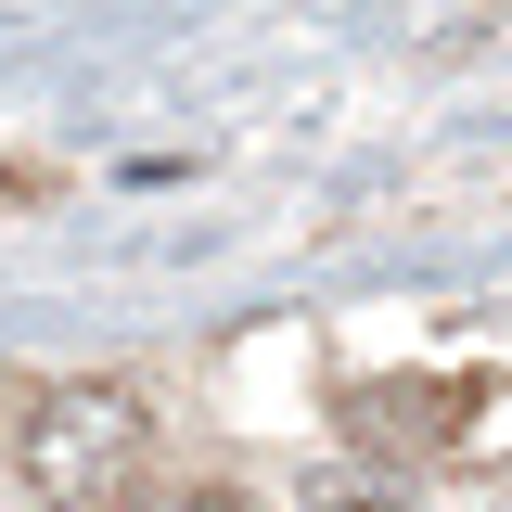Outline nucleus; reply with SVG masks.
<instances>
[{
	"instance_id": "nucleus-1",
	"label": "nucleus",
	"mask_w": 512,
	"mask_h": 512,
	"mask_svg": "<svg viewBox=\"0 0 512 512\" xmlns=\"http://www.w3.org/2000/svg\"><path fill=\"white\" fill-rule=\"evenodd\" d=\"M474 410H487V384H359L346 397V423L372 448H448Z\"/></svg>"
},
{
	"instance_id": "nucleus-2",
	"label": "nucleus",
	"mask_w": 512,
	"mask_h": 512,
	"mask_svg": "<svg viewBox=\"0 0 512 512\" xmlns=\"http://www.w3.org/2000/svg\"><path fill=\"white\" fill-rule=\"evenodd\" d=\"M26 461H39L52 487H103V474L128 461V397H64L52 423H39V448H26Z\"/></svg>"
},
{
	"instance_id": "nucleus-3",
	"label": "nucleus",
	"mask_w": 512,
	"mask_h": 512,
	"mask_svg": "<svg viewBox=\"0 0 512 512\" xmlns=\"http://www.w3.org/2000/svg\"><path fill=\"white\" fill-rule=\"evenodd\" d=\"M320 512H397V500H346V487H320Z\"/></svg>"
},
{
	"instance_id": "nucleus-4",
	"label": "nucleus",
	"mask_w": 512,
	"mask_h": 512,
	"mask_svg": "<svg viewBox=\"0 0 512 512\" xmlns=\"http://www.w3.org/2000/svg\"><path fill=\"white\" fill-rule=\"evenodd\" d=\"M141 512H244V500H141Z\"/></svg>"
}]
</instances>
